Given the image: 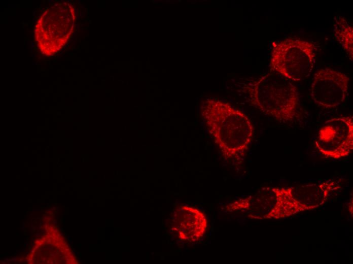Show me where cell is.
Wrapping results in <instances>:
<instances>
[{
    "instance_id": "4",
    "label": "cell",
    "mask_w": 353,
    "mask_h": 264,
    "mask_svg": "<svg viewBox=\"0 0 353 264\" xmlns=\"http://www.w3.org/2000/svg\"><path fill=\"white\" fill-rule=\"evenodd\" d=\"M315 145L327 157L340 159L353 148V117L333 118L326 121L319 130Z\"/></svg>"
},
{
    "instance_id": "7",
    "label": "cell",
    "mask_w": 353,
    "mask_h": 264,
    "mask_svg": "<svg viewBox=\"0 0 353 264\" xmlns=\"http://www.w3.org/2000/svg\"><path fill=\"white\" fill-rule=\"evenodd\" d=\"M333 32L336 41L345 51L349 59L353 58V27L342 16L334 17Z\"/></svg>"
},
{
    "instance_id": "6",
    "label": "cell",
    "mask_w": 353,
    "mask_h": 264,
    "mask_svg": "<svg viewBox=\"0 0 353 264\" xmlns=\"http://www.w3.org/2000/svg\"><path fill=\"white\" fill-rule=\"evenodd\" d=\"M174 212L172 218L180 221L179 225L172 228L179 234L180 238L190 242H196L204 235L207 225L205 215L200 210L183 206L179 207Z\"/></svg>"
},
{
    "instance_id": "3",
    "label": "cell",
    "mask_w": 353,
    "mask_h": 264,
    "mask_svg": "<svg viewBox=\"0 0 353 264\" xmlns=\"http://www.w3.org/2000/svg\"><path fill=\"white\" fill-rule=\"evenodd\" d=\"M316 53V46L311 42L287 38L273 43L271 67L291 81H301L311 72Z\"/></svg>"
},
{
    "instance_id": "2",
    "label": "cell",
    "mask_w": 353,
    "mask_h": 264,
    "mask_svg": "<svg viewBox=\"0 0 353 264\" xmlns=\"http://www.w3.org/2000/svg\"><path fill=\"white\" fill-rule=\"evenodd\" d=\"M224 108L207 112L205 120L215 142L229 158L248 148L253 139L254 127L243 113Z\"/></svg>"
},
{
    "instance_id": "8",
    "label": "cell",
    "mask_w": 353,
    "mask_h": 264,
    "mask_svg": "<svg viewBox=\"0 0 353 264\" xmlns=\"http://www.w3.org/2000/svg\"><path fill=\"white\" fill-rule=\"evenodd\" d=\"M120 141H121V142L122 141V139H120Z\"/></svg>"
},
{
    "instance_id": "1",
    "label": "cell",
    "mask_w": 353,
    "mask_h": 264,
    "mask_svg": "<svg viewBox=\"0 0 353 264\" xmlns=\"http://www.w3.org/2000/svg\"><path fill=\"white\" fill-rule=\"evenodd\" d=\"M252 104L266 115L291 122L301 115L297 88L277 72L268 74L249 87Z\"/></svg>"
},
{
    "instance_id": "5",
    "label": "cell",
    "mask_w": 353,
    "mask_h": 264,
    "mask_svg": "<svg viewBox=\"0 0 353 264\" xmlns=\"http://www.w3.org/2000/svg\"><path fill=\"white\" fill-rule=\"evenodd\" d=\"M350 79L346 74L329 68L318 70L314 75L310 96L318 106L331 109L342 105L346 101Z\"/></svg>"
}]
</instances>
